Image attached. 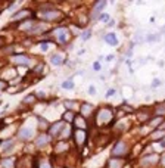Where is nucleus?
<instances>
[{
  "label": "nucleus",
  "instance_id": "nucleus-8",
  "mask_svg": "<svg viewBox=\"0 0 165 168\" xmlns=\"http://www.w3.org/2000/svg\"><path fill=\"white\" fill-rule=\"evenodd\" d=\"M125 152H127V149H125V143H124V141H120V143L115 146V149H113V155H122Z\"/></svg>",
  "mask_w": 165,
  "mask_h": 168
},
{
  "label": "nucleus",
  "instance_id": "nucleus-9",
  "mask_svg": "<svg viewBox=\"0 0 165 168\" xmlns=\"http://www.w3.org/2000/svg\"><path fill=\"white\" fill-rule=\"evenodd\" d=\"M47 143H49V136H46V134H41L40 137L35 139V145L37 146H44Z\"/></svg>",
  "mask_w": 165,
  "mask_h": 168
},
{
  "label": "nucleus",
  "instance_id": "nucleus-20",
  "mask_svg": "<svg viewBox=\"0 0 165 168\" xmlns=\"http://www.w3.org/2000/svg\"><path fill=\"white\" fill-rule=\"evenodd\" d=\"M145 159H146V161H143V164H149V162H155V159H156V156H146Z\"/></svg>",
  "mask_w": 165,
  "mask_h": 168
},
{
  "label": "nucleus",
  "instance_id": "nucleus-10",
  "mask_svg": "<svg viewBox=\"0 0 165 168\" xmlns=\"http://www.w3.org/2000/svg\"><path fill=\"white\" fill-rule=\"evenodd\" d=\"M75 140H77L78 145H83L84 140H86V133L83 130H78L77 133H75Z\"/></svg>",
  "mask_w": 165,
  "mask_h": 168
},
{
  "label": "nucleus",
  "instance_id": "nucleus-26",
  "mask_svg": "<svg viewBox=\"0 0 165 168\" xmlns=\"http://www.w3.org/2000/svg\"><path fill=\"white\" fill-rule=\"evenodd\" d=\"M88 93H90V95H96V88L92 86V87H88Z\"/></svg>",
  "mask_w": 165,
  "mask_h": 168
},
{
  "label": "nucleus",
  "instance_id": "nucleus-16",
  "mask_svg": "<svg viewBox=\"0 0 165 168\" xmlns=\"http://www.w3.org/2000/svg\"><path fill=\"white\" fill-rule=\"evenodd\" d=\"M62 62H63V58H62L60 55H55V56H52V63H53V65H60Z\"/></svg>",
  "mask_w": 165,
  "mask_h": 168
},
{
  "label": "nucleus",
  "instance_id": "nucleus-15",
  "mask_svg": "<svg viewBox=\"0 0 165 168\" xmlns=\"http://www.w3.org/2000/svg\"><path fill=\"white\" fill-rule=\"evenodd\" d=\"M12 149H14V143H12V141H6V143H3L2 145V152H10Z\"/></svg>",
  "mask_w": 165,
  "mask_h": 168
},
{
  "label": "nucleus",
  "instance_id": "nucleus-13",
  "mask_svg": "<svg viewBox=\"0 0 165 168\" xmlns=\"http://www.w3.org/2000/svg\"><path fill=\"white\" fill-rule=\"evenodd\" d=\"M81 111H83V115H90V112L93 111V106L92 105H88V103H83V106H81Z\"/></svg>",
  "mask_w": 165,
  "mask_h": 168
},
{
  "label": "nucleus",
  "instance_id": "nucleus-18",
  "mask_svg": "<svg viewBox=\"0 0 165 168\" xmlns=\"http://www.w3.org/2000/svg\"><path fill=\"white\" fill-rule=\"evenodd\" d=\"M156 112L158 114H165V103H161V105H158V108H156Z\"/></svg>",
  "mask_w": 165,
  "mask_h": 168
},
{
  "label": "nucleus",
  "instance_id": "nucleus-28",
  "mask_svg": "<svg viewBox=\"0 0 165 168\" xmlns=\"http://www.w3.org/2000/svg\"><path fill=\"white\" fill-rule=\"evenodd\" d=\"M93 68H94L96 71H99V69H100V63H99V62H96L94 65H93Z\"/></svg>",
  "mask_w": 165,
  "mask_h": 168
},
{
  "label": "nucleus",
  "instance_id": "nucleus-23",
  "mask_svg": "<svg viewBox=\"0 0 165 168\" xmlns=\"http://www.w3.org/2000/svg\"><path fill=\"white\" fill-rule=\"evenodd\" d=\"M74 118V115H72V112H67L65 114V120H68V121H71Z\"/></svg>",
  "mask_w": 165,
  "mask_h": 168
},
{
  "label": "nucleus",
  "instance_id": "nucleus-6",
  "mask_svg": "<svg viewBox=\"0 0 165 168\" xmlns=\"http://www.w3.org/2000/svg\"><path fill=\"white\" fill-rule=\"evenodd\" d=\"M12 61H14L15 63H19V65H28L30 63V59L27 56H14Z\"/></svg>",
  "mask_w": 165,
  "mask_h": 168
},
{
  "label": "nucleus",
  "instance_id": "nucleus-21",
  "mask_svg": "<svg viewBox=\"0 0 165 168\" xmlns=\"http://www.w3.org/2000/svg\"><path fill=\"white\" fill-rule=\"evenodd\" d=\"M34 99H35V96H34V95H30V96L25 97V103H31Z\"/></svg>",
  "mask_w": 165,
  "mask_h": 168
},
{
  "label": "nucleus",
  "instance_id": "nucleus-1",
  "mask_svg": "<svg viewBox=\"0 0 165 168\" xmlns=\"http://www.w3.org/2000/svg\"><path fill=\"white\" fill-rule=\"evenodd\" d=\"M34 136V128L31 127H24L19 130V139L21 140H30Z\"/></svg>",
  "mask_w": 165,
  "mask_h": 168
},
{
  "label": "nucleus",
  "instance_id": "nucleus-17",
  "mask_svg": "<svg viewBox=\"0 0 165 168\" xmlns=\"http://www.w3.org/2000/svg\"><path fill=\"white\" fill-rule=\"evenodd\" d=\"M62 87L67 88V90H71V88H74V83L72 81H65V83L62 84Z\"/></svg>",
  "mask_w": 165,
  "mask_h": 168
},
{
  "label": "nucleus",
  "instance_id": "nucleus-24",
  "mask_svg": "<svg viewBox=\"0 0 165 168\" xmlns=\"http://www.w3.org/2000/svg\"><path fill=\"white\" fill-rule=\"evenodd\" d=\"M75 122H77V125L81 128V127H84V120L81 121V118H77V121H75Z\"/></svg>",
  "mask_w": 165,
  "mask_h": 168
},
{
  "label": "nucleus",
  "instance_id": "nucleus-19",
  "mask_svg": "<svg viewBox=\"0 0 165 168\" xmlns=\"http://www.w3.org/2000/svg\"><path fill=\"white\" fill-rule=\"evenodd\" d=\"M105 5H106V2H97V3H96V7H94V9H96V12H99V10H102Z\"/></svg>",
  "mask_w": 165,
  "mask_h": 168
},
{
  "label": "nucleus",
  "instance_id": "nucleus-5",
  "mask_svg": "<svg viewBox=\"0 0 165 168\" xmlns=\"http://www.w3.org/2000/svg\"><path fill=\"white\" fill-rule=\"evenodd\" d=\"M30 15H31L30 10H21V12H18V14H15L12 19H14V21H19V19H25V18L30 16Z\"/></svg>",
  "mask_w": 165,
  "mask_h": 168
},
{
  "label": "nucleus",
  "instance_id": "nucleus-3",
  "mask_svg": "<svg viewBox=\"0 0 165 168\" xmlns=\"http://www.w3.org/2000/svg\"><path fill=\"white\" fill-rule=\"evenodd\" d=\"M56 40L60 44L67 43V40H68V33H67L65 28H58V31H56Z\"/></svg>",
  "mask_w": 165,
  "mask_h": 168
},
{
  "label": "nucleus",
  "instance_id": "nucleus-2",
  "mask_svg": "<svg viewBox=\"0 0 165 168\" xmlns=\"http://www.w3.org/2000/svg\"><path fill=\"white\" fill-rule=\"evenodd\" d=\"M109 120H111V111L109 109H102L99 112V115H97V122L99 124H105Z\"/></svg>",
  "mask_w": 165,
  "mask_h": 168
},
{
  "label": "nucleus",
  "instance_id": "nucleus-22",
  "mask_svg": "<svg viewBox=\"0 0 165 168\" xmlns=\"http://www.w3.org/2000/svg\"><path fill=\"white\" fill-rule=\"evenodd\" d=\"M6 87H7V83L3 81V80H0V90H5Z\"/></svg>",
  "mask_w": 165,
  "mask_h": 168
},
{
  "label": "nucleus",
  "instance_id": "nucleus-29",
  "mask_svg": "<svg viewBox=\"0 0 165 168\" xmlns=\"http://www.w3.org/2000/svg\"><path fill=\"white\" fill-rule=\"evenodd\" d=\"M47 49H49V44H46V43H44V44H41V50H44V52H46Z\"/></svg>",
  "mask_w": 165,
  "mask_h": 168
},
{
  "label": "nucleus",
  "instance_id": "nucleus-27",
  "mask_svg": "<svg viewBox=\"0 0 165 168\" xmlns=\"http://www.w3.org/2000/svg\"><path fill=\"white\" fill-rule=\"evenodd\" d=\"M41 168H50V165H49L46 161H43V162H41Z\"/></svg>",
  "mask_w": 165,
  "mask_h": 168
},
{
  "label": "nucleus",
  "instance_id": "nucleus-25",
  "mask_svg": "<svg viewBox=\"0 0 165 168\" xmlns=\"http://www.w3.org/2000/svg\"><path fill=\"white\" fill-rule=\"evenodd\" d=\"M100 19H102V21H108L109 19V15L108 14H102V15H100Z\"/></svg>",
  "mask_w": 165,
  "mask_h": 168
},
{
  "label": "nucleus",
  "instance_id": "nucleus-11",
  "mask_svg": "<svg viewBox=\"0 0 165 168\" xmlns=\"http://www.w3.org/2000/svg\"><path fill=\"white\" fill-rule=\"evenodd\" d=\"M63 128V122H58V124H55L52 128H50V134L52 136H55V134H58V133H60V130Z\"/></svg>",
  "mask_w": 165,
  "mask_h": 168
},
{
  "label": "nucleus",
  "instance_id": "nucleus-7",
  "mask_svg": "<svg viewBox=\"0 0 165 168\" xmlns=\"http://www.w3.org/2000/svg\"><path fill=\"white\" fill-rule=\"evenodd\" d=\"M105 40H106V43L111 44V46H117V44H118V38H117L115 34H106V35H105Z\"/></svg>",
  "mask_w": 165,
  "mask_h": 168
},
{
  "label": "nucleus",
  "instance_id": "nucleus-14",
  "mask_svg": "<svg viewBox=\"0 0 165 168\" xmlns=\"http://www.w3.org/2000/svg\"><path fill=\"white\" fill-rule=\"evenodd\" d=\"M122 161L121 159H111L109 161V168H121Z\"/></svg>",
  "mask_w": 165,
  "mask_h": 168
},
{
  "label": "nucleus",
  "instance_id": "nucleus-30",
  "mask_svg": "<svg viewBox=\"0 0 165 168\" xmlns=\"http://www.w3.org/2000/svg\"><path fill=\"white\" fill-rule=\"evenodd\" d=\"M113 93H115V90H109V92H108V96H111V95H113Z\"/></svg>",
  "mask_w": 165,
  "mask_h": 168
},
{
  "label": "nucleus",
  "instance_id": "nucleus-12",
  "mask_svg": "<svg viewBox=\"0 0 165 168\" xmlns=\"http://www.w3.org/2000/svg\"><path fill=\"white\" fill-rule=\"evenodd\" d=\"M2 168H14V159L12 158H7V159H3L2 164H0Z\"/></svg>",
  "mask_w": 165,
  "mask_h": 168
},
{
  "label": "nucleus",
  "instance_id": "nucleus-4",
  "mask_svg": "<svg viewBox=\"0 0 165 168\" xmlns=\"http://www.w3.org/2000/svg\"><path fill=\"white\" fill-rule=\"evenodd\" d=\"M41 18L43 19H49V21H53V19H58V18H60V14L58 10H47V12H43L41 14Z\"/></svg>",
  "mask_w": 165,
  "mask_h": 168
}]
</instances>
